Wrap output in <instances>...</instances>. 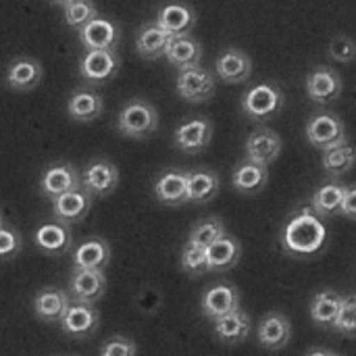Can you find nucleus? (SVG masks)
<instances>
[{
	"label": "nucleus",
	"instance_id": "30",
	"mask_svg": "<svg viewBox=\"0 0 356 356\" xmlns=\"http://www.w3.org/2000/svg\"><path fill=\"white\" fill-rule=\"evenodd\" d=\"M169 33L163 31L156 23H146L140 27L138 38H136V50L142 58L154 60L165 54V46L169 42Z\"/></svg>",
	"mask_w": 356,
	"mask_h": 356
},
{
	"label": "nucleus",
	"instance_id": "32",
	"mask_svg": "<svg viewBox=\"0 0 356 356\" xmlns=\"http://www.w3.org/2000/svg\"><path fill=\"white\" fill-rule=\"evenodd\" d=\"M323 169L334 175V177H340L344 173H348L355 165V150L353 146L348 144V140H342L338 144H332L327 148H323Z\"/></svg>",
	"mask_w": 356,
	"mask_h": 356
},
{
	"label": "nucleus",
	"instance_id": "41",
	"mask_svg": "<svg viewBox=\"0 0 356 356\" xmlns=\"http://www.w3.org/2000/svg\"><path fill=\"white\" fill-rule=\"evenodd\" d=\"M355 202H356V190L355 186H346L344 188V196L340 202V213L348 219H355Z\"/></svg>",
	"mask_w": 356,
	"mask_h": 356
},
{
	"label": "nucleus",
	"instance_id": "2",
	"mask_svg": "<svg viewBox=\"0 0 356 356\" xmlns=\"http://www.w3.org/2000/svg\"><path fill=\"white\" fill-rule=\"evenodd\" d=\"M284 106V92L275 83H257L242 96V111L254 121H267Z\"/></svg>",
	"mask_w": 356,
	"mask_h": 356
},
{
	"label": "nucleus",
	"instance_id": "4",
	"mask_svg": "<svg viewBox=\"0 0 356 356\" xmlns=\"http://www.w3.org/2000/svg\"><path fill=\"white\" fill-rule=\"evenodd\" d=\"M175 88H177V94L188 102H194V104L207 102L215 94V77L209 69H204L200 65L181 69L177 73Z\"/></svg>",
	"mask_w": 356,
	"mask_h": 356
},
{
	"label": "nucleus",
	"instance_id": "42",
	"mask_svg": "<svg viewBox=\"0 0 356 356\" xmlns=\"http://www.w3.org/2000/svg\"><path fill=\"white\" fill-rule=\"evenodd\" d=\"M336 353H332V350H327V348H313V350H309L307 356H334Z\"/></svg>",
	"mask_w": 356,
	"mask_h": 356
},
{
	"label": "nucleus",
	"instance_id": "9",
	"mask_svg": "<svg viewBox=\"0 0 356 356\" xmlns=\"http://www.w3.org/2000/svg\"><path fill=\"white\" fill-rule=\"evenodd\" d=\"M92 196L77 188V190H71V192H65L56 198H52V213H54V219L67 227H71L73 223H79L86 219V215L90 213L92 209Z\"/></svg>",
	"mask_w": 356,
	"mask_h": 356
},
{
	"label": "nucleus",
	"instance_id": "11",
	"mask_svg": "<svg viewBox=\"0 0 356 356\" xmlns=\"http://www.w3.org/2000/svg\"><path fill=\"white\" fill-rule=\"evenodd\" d=\"M342 77L332 67H315L307 77V94L317 104H330L342 94Z\"/></svg>",
	"mask_w": 356,
	"mask_h": 356
},
{
	"label": "nucleus",
	"instance_id": "43",
	"mask_svg": "<svg viewBox=\"0 0 356 356\" xmlns=\"http://www.w3.org/2000/svg\"><path fill=\"white\" fill-rule=\"evenodd\" d=\"M54 4H58V6H67V4H71V2H77V0H52Z\"/></svg>",
	"mask_w": 356,
	"mask_h": 356
},
{
	"label": "nucleus",
	"instance_id": "24",
	"mask_svg": "<svg viewBox=\"0 0 356 356\" xmlns=\"http://www.w3.org/2000/svg\"><path fill=\"white\" fill-rule=\"evenodd\" d=\"M71 298L65 290L58 288H44L33 298V311L35 317L44 323H58L65 309L69 307Z\"/></svg>",
	"mask_w": 356,
	"mask_h": 356
},
{
	"label": "nucleus",
	"instance_id": "16",
	"mask_svg": "<svg viewBox=\"0 0 356 356\" xmlns=\"http://www.w3.org/2000/svg\"><path fill=\"white\" fill-rule=\"evenodd\" d=\"M211 138H213V123L202 117L181 123L173 134L175 146L190 154L204 150L211 144Z\"/></svg>",
	"mask_w": 356,
	"mask_h": 356
},
{
	"label": "nucleus",
	"instance_id": "31",
	"mask_svg": "<svg viewBox=\"0 0 356 356\" xmlns=\"http://www.w3.org/2000/svg\"><path fill=\"white\" fill-rule=\"evenodd\" d=\"M340 302H342V294L334 292V290H323L319 294L313 296L311 300V319L315 325L332 330L336 315L340 311Z\"/></svg>",
	"mask_w": 356,
	"mask_h": 356
},
{
	"label": "nucleus",
	"instance_id": "44",
	"mask_svg": "<svg viewBox=\"0 0 356 356\" xmlns=\"http://www.w3.org/2000/svg\"><path fill=\"white\" fill-rule=\"evenodd\" d=\"M2 225H4V221H2V215H0V227H2Z\"/></svg>",
	"mask_w": 356,
	"mask_h": 356
},
{
	"label": "nucleus",
	"instance_id": "45",
	"mask_svg": "<svg viewBox=\"0 0 356 356\" xmlns=\"http://www.w3.org/2000/svg\"><path fill=\"white\" fill-rule=\"evenodd\" d=\"M334 356H340V355H334Z\"/></svg>",
	"mask_w": 356,
	"mask_h": 356
},
{
	"label": "nucleus",
	"instance_id": "36",
	"mask_svg": "<svg viewBox=\"0 0 356 356\" xmlns=\"http://www.w3.org/2000/svg\"><path fill=\"white\" fill-rule=\"evenodd\" d=\"M63 8H65V23L73 29H79L88 21L98 17V10H96L92 0H77V2H71Z\"/></svg>",
	"mask_w": 356,
	"mask_h": 356
},
{
	"label": "nucleus",
	"instance_id": "6",
	"mask_svg": "<svg viewBox=\"0 0 356 356\" xmlns=\"http://www.w3.org/2000/svg\"><path fill=\"white\" fill-rule=\"evenodd\" d=\"M106 292V275L104 271L94 269H73L69 280V298L73 302L94 305Z\"/></svg>",
	"mask_w": 356,
	"mask_h": 356
},
{
	"label": "nucleus",
	"instance_id": "28",
	"mask_svg": "<svg viewBox=\"0 0 356 356\" xmlns=\"http://www.w3.org/2000/svg\"><path fill=\"white\" fill-rule=\"evenodd\" d=\"M213 323H215V334H217V338H219L223 344H229V346L244 342V340L248 338V334H250V327H252L250 317H248L242 309L232 311V313L219 317V319L213 321Z\"/></svg>",
	"mask_w": 356,
	"mask_h": 356
},
{
	"label": "nucleus",
	"instance_id": "23",
	"mask_svg": "<svg viewBox=\"0 0 356 356\" xmlns=\"http://www.w3.org/2000/svg\"><path fill=\"white\" fill-rule=\"evenodd\" d=\"M102 108H104V102H102V96L90 88H79L75 90L69 100H67V113L73 121H79V123H88V121H94L102 115Z\"/></svg>",
	"mask_w": 356,
	"mask_h": 356
},
{
	"label": "nucleus",
	"instance_id": "8",
	"mask_svg": "<svg viewBox=\"0 0 356 356\" xmlns=\"http://www.w3.org/2000/svg\"><path fill=\"white\" fill-rule=\"evenodd\" d=\"M307 140L315 148H321V150L332 146V144L346 140V129H344L342 119L334 113L313 115L307 123Z\"/></svg>",
	"mask_w": 356,
	"mask_h": 356
},
{
	"label": "nucleus",
	"instance_id": "18",
	"mask_svg": "<svg viewBox=\"0 0 356 356\" xmlns=\"http://www.w3.org/2000/svg\"><path fill=\"white\" fill-rule=\"evenodd\" d=\"M77 188H81L79 186V173L69 163L50 165L40 177V192L46 198H56V196L71 192V190H77Z\"/></svg>",
	"mask_w": 356,
	"mask_h": 356
},
{
	"label": "nucleus",
	"instance_id": "22",
	"mask_svg": "<svg viewBox=\"0 0 356 356\" xmlns=\"http://www.w3.org/2000/svg\"><path fill=\"white\" fill-rule=\"evenodd\" d=\"M111 261V246L102 238H90L75 246L73 250V269H94L104 271Z\"/></svg>",
	"mask_w": 356,
	"mask_h": 356
},
{
	"label": "nucleus",
	"instance_id": "27",
	"mask_svg": "<svg viewBox=\"0 0 356 356\" xmlns=\"http://www.w3.org/2000/svg\"><path fill=\"white\" fill-rule=\"evenodd\" d=\"M242 257L240 242L234 236H223L207 248V267L209 271H229L238 265Z\"/></svg>",
	"mask_w": 356,
	"mask_h": 356
},
{
	"label": "nucleus",
	"instance_id": "3",
	"mask_svg": "<svg viewBox=\"0 0 356 356\" xmlns=\"http://www.w3.org/2000/svg\"><path fill=\"white\" fill-rule=\"evenodd\" d=\"M121 58L117 50H88L79 60V73L90 86H102L117 75Z\"/></svg>",
	"mask_w": 356,
	"mask_h": 356
},
{
	"label": "nucleus",
	"instance_id": "15",
	"mask_svg": "<svg viewBox=\"0 0 356 356\" xmlns=\"http://www.w3.org/2000/svg\"><path fill=\"white\" fill-rule=\"evenodd\" d=\"M177 71L181 69H190V67H198L202 60V44L190 35H171L167 46H165V54H163Z\"/></svg>",
	"mask_w": 356,
	"mask_h": 356
},
{
	"label": "nucleus",
	"instance_id": "37",
	"mask_svg": "<svg viewBox=\"0 0 356 356\" xmlns=\"http://www.w3.org/2000/svg\"><path fill=\"white\" fill-rule=\"evenodd\" d=\"M181 269L192 277H198V275L207 273L209 271V267H207V250L200 248V246H194V244H186L184 254H181Z\"/></svg>",
	"mask_w": 356,
	"mask_h": 356
},
{
	"label": "nucleus",
	"instance_id": "39",
	"mask_svg": "<svg viewBox=\"0 0 356 356\" xmlns=\"http://www.w3.org/2000/svg\"><path fill=\"white\" fill-rule=\"evenodd\" d=\"M356 54L355 42L348 35H336L330 42V56L338 63H353Z\"/></svg>",
	"mask_w": 356,
	"mask_h": 356
},
{
	"label": "nucleus",
	"instance_id": "21",
	"mask_svg": "<svg viewBox=\"0 0 356 356\" xmlns=\"http://www.w3.org/2000/svg\"><path fill=\"white\" fill-rule=\"evenodd\" d=\"M154 23L169 35H184V33H190V29L196 25V13L188 4L171 2V4H165L156 13Z\"/></svg>",
	"mask_w": 356,
	"mask_h": 356
},
{
	"label": "nucleus",
	"instance_id": "5",
	"mask_svg": "<svg viewBox=\"0 0 356 356\" xmlns=\"http://www.w3.org/2000/svg\"><path fill=\"white\" fill-rule=\"evenodd\" d=\"M98 323H100V315L94 309V305H83V302H73V300L69 302V307L65 309L58 321L60 330L75 340L90 338L98 330Z\"/></svg>",
	"mask_w": 356,
	"mask_h": 356
},
{
	"label": "nucleus",
	"instance_id": "17",
	"mask_svg": "<svg viewBox=\"0 0 356 356\" xmlns=\"http://www.w3.org/2000/svg\"><path fill=\"white\" fill-rule=\"evenodd\" d=\"M259 344L267 350H282L288 346L292 338V325L290 319L282 313H267L257 327Z\"/></svg>",
	"mask_w": 356,
	"mask_h": 356
},
{
	"label": "nucleus",
	"instance_id": "19",
	"mask_svg": "<svg viewBox=\"0 0 356 356\" xmlns=\"http://www.w3.org/2000/svg\"><path fill=\"white\" fill-rule=\"evenodd\" d=\"M215 71L225 83H242L252 73V60L240 48H225L215 63Z\"/></svg>",
	"mask_w": 356,
	"mask_h": 356
},
{
	"label": "nucleus",
	"instance_id": "38",
	"mask_svg": "<svg viewBox=\"0 0 356 356\" xmlns=\"http://www.w3.org/2000/svg\"><path fill=\"white\" fill-rule=\"evenodd\" d=\"M136 342L125 336H111L100 348V356H136Z\"/></svg>",
	"mask_w": 356,
	"mask_h": 356
},
{
	"label": "nucleus",
	"instance_id": "25",
	"mask_svg": "<svg viewBox=\"0 0 356 356\" xmlns=\"http://www.w3.org/2000/svg\"><path fill=\"white\" fill-rule=\"evenodd\" d=\"M35 244L46 254H65L67 250H71L73 236L67 225H63L58 221H48L38 227Z\"/></svg>",
	"mask_w": 356,
	"mask_h": 356
},
{
	"label": "nucleus",
	"instance_id": "7",
	"mask_svg": "<svg viewBox=\"0 0 356 356\" xmlns=\"http://www.w3.org/2000/svg\"><path fill=\"white\" fill-rule=\"evenodd\" d=\"M77 31L86 50H117L121 40V27L104 17H94Z\"/></svg>",
	"mask_w": 356,
	"mask_h": 356
},
{
	"label": "nucleus",
	"instance_id": "14",
	"mask_svg": "<svg viewBox=\"0 0 356 356\" xmlns=\"http://www.w3.org/2000/svg\"><path fill=\"white\" fill-rule=\"evenodd\" d=\"M280 152H282V138L269 127L254 129L246 140V161L250 163L267 167L280 156Z\"/></svg>",
	"mask_w": 356,
	"mask_h": 356
},
{
	"label": "nucleus",
	"instance_id": "13",
	"mask_svg": "<svg viewBox=\"0 0 356 356\" xmlns=\"http://www.w3.org/2000/svg\"><path fill=\"white\" fill-rule=\"evenodd\" d=\"M154 196L165 207H181L188 202V171L167 169L154 181Z\"/></svg>",
	"mask_w": 356,
	"mask_h": 356
},
{
	"label": "nucleus",
	"instance_id": "33",
	"mask_svg": "<svg viewBox=\"0 0 356 356\" xmlns=\"http://www.w3.org/2000/svg\"><path fill=\"white\" fill-rule=\"evenodd\" d=\"M344 184L340 181H330L325 186H321L313 198H311V209L319 215V217H334L340 213V202L344 196Z\"/></svg>",
	"mask_w": 356,
	"mask_h": 356
},
{
	"label": "nucleus",
	"instance_id": "10",
	"mask_svg": "<svg viewBox=\"0 0 356 356\" xmlns=\"http://www.w3.org/2000/svg\"><path fill=\"white\" fill-rule=\"evenodd\" d=\"M238 309H240V290L234 284H215L202 294L200 311L211 321H217L219 317Z\"/></svg>",
	"mask_w": 356,
	"mask_h": 356
},
{
	"label": "nucleus",
	"instance_id": "34",
	"mask_svg": "<svg viewBox=\"0 0 356 356\" xmlns=\"http://www.w3.org/2000/svg\"><path fill=\"white\" fill-rule=\"evenodd\" d=\"M227 232H225V225L221 219L217 217H211V219H204L200 221L198 225H194V229L190 232V240L188 244H194V246H200V248H209L213 242H217L219 238H223Z\"/></svg>",
	"mask_w": 356,
	"mask_h": 356
},
{
	"label": "nucleus",
	"instance_id": "20",
	"mask_svg": "<svg viewBox=\"0 0 356 356\" xmlns=\"http://www.w3.org/2000/svg\"><path fill=\"white\" fill-rule=\"evenodd\" d=\"M6 86L15 92H29L42 79V65L31 56H19L6 67Z\"/></svg>",
	"mask_w": 356,
	"mask_h": 356
},
{
	"label": "nucleus",
	"instance_id": "29",
	"mask_svg": "<svg viewBox=\"0 0 356 356\" xmlns=\"http://www.w3.org/2000/svg\"><path fill=\"white\" fill-rule=\"evenodd\" d=\"M267 179H269V169L263 165L250 163V161H242L232 175L234 190L240 194H246V196L261 192L265 188Z\"/></svg>",
	"mask_w": 356,
	"mask_h": 356
},
{
	"label": "nucleus",
	"instance_id": "12",
	"mask_svg": "<svg viewBox=\"0 0 356 356\" xmlns=\"http://www.w3.org/2000/svg\"><path fill=\"white\" fill-rule=\"evenodd\" d=\"M119 184V169L111 161H94L86 167L83 175L79 177L81 190H86L92 198L111 194Z\"/></svg>",
	"mask_w": 356,
	"mask_h": 356
},
{
	"label": "nucleus",
	"instance_id": "1",
	"mask_svg": "<svg viewBox=\"0 0 356 356\" xmlns=\"http://www.w3.org/2000/svg\"><path fill=\"white\" fill-rule=\"evenodd\" d=\"M117 127L127 138H148L159 127V113L152 102L144 98H131L121 108Z\"/></svg>",
	"mask_w": 356,
	"mask_h": 356
},
{
	"label": "nucleus",
	"instance_id": "40",
	"mask_svg": "<svg viewBox=\"0 0 356 356\" xmlns=\"http://www.w3.org/2000/svg\"><path fill=\"white\" fill-rule=\"evenodd\" d=\"M21 250V236L13 229L2 225L0 227V259H13Z\"/></svg>",
	"mask_w": 356,
	"mask_h": 356
},
{
	"label": "nucleus",
	"instance_id": "26",
	"mask_svg": "<svg viewBox=\"0 0 356 356\" xmlns=\"http://www.w3.org/2000/svg\"><path fill=\"white\" fill-rule=\"evenodd\" d=\"M221 179L213 169H192L188 171V202L204 204L219 194Z\"/></svg>",
	"mask_w": 356,
	"mask_h": 356
},
{
	"label": "nucleus",
	"instance_id": "35",
	"mask_svg": "<svg viewBox=\"0 0 356 356\" xmlns=\"http://www.w3.org/2000/svg\"><path fill=\"white\" fill-rule=\"evenodd\" d=\"M332 330L340 332V334H342V336H346V338H355L356 300L353 294H348V296H342L340 311H338V315H336V321H334Z\"/></svg>",
	"mask_w": 356,
	"mask_h": 356
}]
</instances>
